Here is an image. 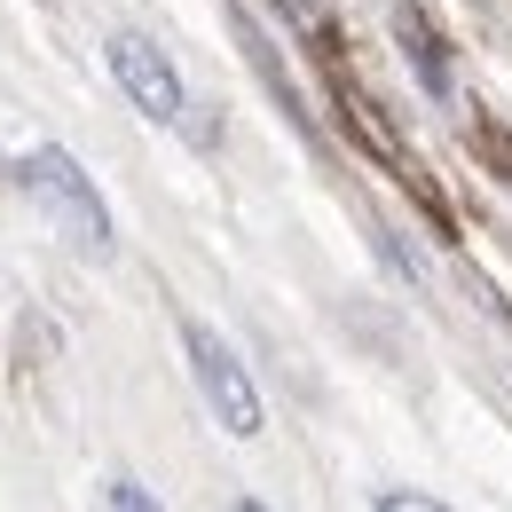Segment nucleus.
<instances>
[{
    "mask_svg": "<svg viewBox=\"0 0 512 512\" xmlns=\"http://www.w3.org/2000/svg\"><path fill=\"white\" fill-rule=\"evenodd\" d=\"M16 190L24 197H40L48 205V221L64 229L79 253H111V205L95 197V182L79 174V158H71L64 142H32L24 158H16Z\"/></svg>",
    "mask_w": 512,
    "mask_h": 512,
    "instance_id": "obj_1",
    "label": "nucleus"
},
{
    "mask_svg": "<svg viewBox=\"0 0 512 512\" xmlns=\"http://www.w3.org/2000/svg\"><path fill=\"white\" fill-rule=\"evenodd\" d=\"M182 347H190V379H197V394H205V410L221 418V434L229 442H260V394H253V379H245V363L229 355V339L213 331V323H182Z\"/></svg>",
    "mask_w": 512,
    "mask_h": 512,
    "instance_id": "obj_2",
    "label": "nucleus"
},
{
    "mask_svg": "<svg viewBox=\"0 0 512 512\" xmlns=\"http://www.w3.org/2000/svg\"><path fill=\"white\" fill-rule=\"evenodd\" d=\"M103 64H111V79L127 87V103L142 111V119H158V127H174L182 111H190V95H182V71L166 64L142 32H111L103 40Z\"/></svg>",
    "mask_w": 512,
    "mask_h": 512,
    "instance_id": "obj_3",
    "label": "nucleus"
},
{
    "mask_svg": "<svg viewBox=\"0 0 512 512\" xmlns=\"http://www.w3.org/2000/svg\"><path fill=\"white\" fill-rule=\"evenodd\" d=\"M394 32H402V40H410V56H418V79H426V87H434V95H449V64H442V40H434V32H426V24H418V16H410V8H402V16H394Z\"/></svg>",
    "mask_w": 512,
    "mask_h": 512,
    "instance_id": "obj_4",
    "label": "nucleus"
},
{
    "mask_svg": "<svg viewBox=\"0 0 512 512\" xmlns=\"http://www.w3.org/2000/svg\"><path fill=\"white\" fill-rule=\"evenodd\" d=\"M103 512H166V505H158L134 473H111V481H103Z\"/></svg>",
    "mask_w": 512,
    "mask_h": 512,
    "instance_id": "obj_5",
    "label": "nucleus"
},
{
    "mask_svg": "<svg viewBox=\"0 0 512 512\" xmlns=\"http://www.w3.org/2000/svg\"><path fill=\"white\" fill-rule=\"evenodd\" d=\"M371 512H449V505H442V497H426V489H379Z\"/></svg>",
    "mask_w": 512,
    "mask_h": 512,
    "instance_id": "obj_6",
    "label": "nucleus"
},
{
    "mask_svg": "<svg viewBox=\"0 0 512 512\" xmlns=\"http://www.w3.org/2000/svg\"><path fill=\"white\" fill-rule=\"evenodd\" d=\"M276 8H284V16H300V24H316V16H323V0H276Z\"/></svg>",
    "mask_w": 512,
    "mask_h": 512,
    "instance_id": "obj_7",
    "label": "nucleus"
},
{
    "mask_svg": "<svg viewBox=\"0 0 512 512\" xmlns=\"http://www.w3.org/2000/svg\"><path fill=\"white\" fill-rule=\"evenodd\" d=\"M229 512H268V505H260V497H237V505H229Z\"/></svg>",
    "mask_w": 512,
    "mask_h": 512,
    "instance_id": "obj_8",
    "label": "nucleus"
},
{
    "mask_svg": "<svg viewBox=\"0 0 512 512\" xmlns=\"http://www.w3.org/2000/svg\"><path fill=\"white\" fill-rule=\"evenodd\" d=\"M40 8H56V0H40Z\"/></svg>",
    "mask_w": 512,
    "mask_h": 512,
    "instance_id": "obj_9",
    "label": "nucleus"
}]
</instances>
